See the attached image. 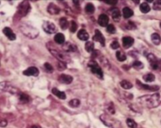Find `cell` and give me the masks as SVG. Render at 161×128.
I'll return each instance as SVG.
<instances>
[{
	"instance_id": "1",
	"label": "cell",
	"mask_w": 161,
	"mask_h": 128,
	"mask_svg": "<svg viewBox=\"0 0 161 128\" xmlns=\"http://www.w3.org/2000/svg\"><path fill=\"white\" fill-rule=\"evenodd\" d=\"M141 106L148 108H156L160 103V97L159 93H154L152 95H144L137 99Z\"/></svg>"
},
{
	"instance_id": "2",
	"label": "cell",
	"mask_w": 161,
	"mask_h": 128,
	"mask_svg": "<svg viewBox=\"0 0 161 128\" xmlns=\"http://www.w3.org/2000/svg\"><path fill=\"white\" fill-rule=\"evenodd\" d=\"M47 48H48V49H49L52 55L54 57L57 58L60 62H63V63L68 64V63L71 61L69 56L67 55L66 53L58 49L57 47L56 46L53 42L47 43Z\"/></svg>"
},
{
	"instance_id": "3",
	"label": "cell",
	"mask_w": 161,
	"mask_h": 128,
	"mask_svg": "<svg viewBox=\"0 0 161 128\" xmlns=\"http://www.w3.org/2000/svg\"><path fill=\"white\" fill-rule=\"evenodd\" d=\"M21 32L29 39H35L39 35V31L38 29L32 27L31 25L28 24H22L20 27Z\"/></svg>"
},
{
	"instance_id": "4",
	"label": "cell",
	"mask_w": 161,
	"mask_h": 128,
	"mask_svg": "<svg viewBox=\"0 0 161 128\" xmlns=\"http://www.w3.org/2000/svg\"><path fill=\"white\" fill-rule=\"evenodd\" d=\"M100 119L102 120L106 126H109L110 128H123L121 122L119 121L116 119L110 117V115H102L100 116Z\"/></svg>"
},
{
	"instance_id": "5",
	"label": "cell",
	"mask_w": 161,
	"mask_h": 128,
	"mask_svg": "<svg viewBox=\"0 0 161 128\" xmlns=\"http://www.w3.org/2000/svg\"><path fill=\"white\" fill-rule=\"evenodd\" d=\"M89 68H90L91 72L97 76L100 79H103V72L102 68H100L99 64H97L95 60H90L88 64Z\"/></svg>"
},
{
	"instance_id": "6",
	"label": "cell",
	"mask_w": 161,
	"mask_h": 128,
	"mask_svg": "<svg viewBox=\"0 0 161 128\" xmlns=\"http://www.w3.org/2000/svg\"><path fill=\"white\" fill-rule=\"evenodd\" d=\"M31 10V6L27 1H24L19 5L17 9V15L20 17H24L27 16Z\"/></svg>"
},
{
	"instance_id": "7",
	"label": "cell",
	"mask_w": 161,
	"mask_h": 128,
	"mask_svg": "<svg viewBox=\"0 0 161 128\" xmlns=\"http://www.w3.org/2000/svg\"><path fill=\"white\" fill-rule=\"evenodd\" d=\"M147 58H148V60L150 63L151 67L155 69V70H159L161 68V60H159L158 58L152 54V53H149L148 56H147Z\"/></svg>"
},
{
	"instance_id": "8",
	"label": "cell",
	"mask_w": 161,
	"mask_h": 128,
	"mask_svg": "<svg viewBox=\"0 0 161 128\" xmlns=\"http://www.w3.org/2000/svg\"><path fill=\"white\" fill-rule=\"evenodd\" d=\"M43 29L46 33L49 34H53L57 31V27L53 23L50 22V21H44L43 24Z\"/></svg>"
},
{
	"instance_id": "9",
	"label": "cell",
	"mask_w": 161,
	"mask_h": 128,
	"mask_svg": "<svg viewBox=\"0 0 161 128\" xmlns=\"http://www.w3.org/2000/svg\"><path fill=\"white\" fill-rule=\"evenodd\" d=\"M0 90L7 91L11 93H16L19 92V90L9 84L8 82H0Z\"/></svg>"
},
{
	"instance_id": "10",
	"label": "cell",
	"mask_w": 161,
	"mask_h": 128,
	"mask_svg": "<svg viewBox=\"0 0 161 128\" xmlns=\"http://www.w3.org/2000/svg\"><path fill=\"white\" fill-rule=\"evenodd\" d=\"M136 85L138 88L141 90H148V91H156L159 90V86H148V85L143 84L141 82L136 80Z\"/></svg>"
},
{
	"instance_id": "11",
	"label": "cell",
	"mask_w": 161,
	"mask_h": 128,
	"mask_svg": "<svg viewBox=\"0 0 161 128\" xmlns=\"http://www.w3.org/2000/svg\"><path fill=\"white\" fill-rule=\"evenodd\" d=\"M24 75L27 76V77H30V76H33V77H37L39 75V70H38V68L36 67L31 66L29 67L26 69V70L24 71Z\"/></svg>"
},
{
	"instance_id": "12",
	"label": "cell",
	"mask_w": 161,
	"mask_h": 128,
	"mask_svg": "<svg viewBox=\"0 0 161 128\" xmlns=\"http://www.w3.org/2000/svg\"><path fill=\"white\" fill-rule=\"evenodd\" d=\"M93 40H95V41H97V42H99L100 44H102V46H105V37H104V35H102V33L98 30H95V35H93Z\"/></svg>"
},
{
	"instance_id": "13",
	"label": "cell",
	"mask_w": 161,
	"mask_h": 128,
	"mask_svg": "<svg viewBox=\"0 0 161 128\" xmlns=\"http://www.w3.org/2000/svg\"><path fill=\"white\" fill-rule=\"evenodd\" d=\"M2 32H3V34H4V35H6L10 40H15L16 39V34L14 33L13 31H12V29L8 27H4L3 30H2Z\"/></svg>"
},
{
	"instance_id": "14",
	"label": "cell",
	"mask_w": 161,
	"mask_h": 128,
	"mask_svg": "<svg viewBox=\"0 0 161 128\" xmlns=\"http://www.w3.org/2000/svg\"><path fill=\"white\" fill-rule=\"evenodd\" d=\"M73 77L70 75H66V74H61L58 77V81L62 84H70L73 82Z\"/></svg>"
},
{
	"instance_id": "15",
	"label": "cell",
	"mask_w": 161,
	"mask_h": 128,
	"mask_svg": "<svg viewBox=\"0 0 161 128\" xmlns=\"http://www.w3.org/2000/svg\"><path fill=\"white\" fill-rule=\"evenodd\" d=\"M134 39L130 36H124L123 38V44L124 49H129L132 46V44H134Z\"/></svg>"
},
{
	"instance_id": "16",
	"label": "cell",
	"mask_w": 161,
	"mask_h": 128,
	"mask_svg": "<svg viewBox=\"0 0 161 128\" xmlns=\"http://www.w3.org/2000/svg\"><path fill=\"white\" fill-rule=\"evenodd\" d=\"M47 11H48V12L49 14H51V15H57V14L60 13V9L57 5L53 4V3H50L48 6V7H47Z\"/></svg>"
},
{
	"instance_id": "17",
	"label": "cell",
	"mask_w": 161,
	"mask_h": 128,
	"mask_svg": "<svg viewBox=\"0 0 161 128\" xmlns=\"http://www.w3.org/2000/svg\"><path fill=\"white\" fill-rule=\"evenodd\" d=\"M108 23H109L108 16H106V15H105V14L100 15L99 17H98V24H99L100 26L106 27L108 25Z\"/></svg>"
},
{
	"instance_id": "18",
	"label": "cell",
	"mask_w": 161,
	"mask_h": 128,
	"mask_svg": "<svg viewBox=\"0 0 161 128\" xmlns=\"http://www.w3.org/2000/svg\"><path fill=\"white\" fill-rule=\"evenodd\" d=\"M63 49L65 52H76L77 50V46L71 42L64 43V45H63Z\"/></svg>"
},
{
	"instance_id": "19",
	"label": "cell",
	"mask_w": 161,
	"mask_h": 128,
	"mask_svg": "<svg viewBox=\"0 0 161 128\" xmlns=\"http://www.w3.org/2000/svg\"><path fill=\"white\" fill-rule=\"evenodd\" d=\"M77 37L79 38L81 40H83V41H87L90 38V35H89L88 32L84 30V29H81L78 32H77Z\"/></svg>"
},
{
	"instance_id": "20",
	"label": "cell",
	"mask_w": 161,
	"mask_h": 128,
	"mask_svg": "<svg viewBox=\"0 0 161 128\" xmlns=\"http://www.w3.org/2000/svg\"><path fill=\"white\" fill-rule=\"evenodd\" d=\"M52 92H53V94L55 95V96H57V97L58 98H60V99L64 100L66 98V94H65L64 92L60 91L59 90H57V88H53V90H52Z\"/></svg>"
},
{
	"instance_id": "21",
	"label": "cell",
	"mask_w": 161,
	"mask_h": 128,
	"mask_svg": "<svg viewBox=\"0 0 161 128\" xmlns=\"http://www.w3.org/2000/svg\"><path fill=\"white\" fill-rule=\"evenodd\" d=\"M111 16H112L113 20H115V21H116V22H119V20H120V18H121V12L119 11V9H113L112 12H111Z\"/></svg>"
},
{
	"instance_id": "22",
	"label": "cell",
	"mask_w": 161,
	"mask_h": 128,
	"mask_svg": "<svg viewBox=\"0 0 161 128\" xmlns=\"http://www.w3.org/2000/svg\"><path fill=\"white\" fill-rule=\"evenodd\" d=\"M123 17L125 19H129V18H130L134 15V12L129 7H124L123 9Z\"/></svg>"
},
{
	"instance_id": "23",
	"label": "cell",
	"mask_w": 161,
	"mask_h": 128,
	"mask_svg": "<svg viewBox=\"0 0 161 128\" xmlns=\"http://www.w3.org/2000/svg\"><path fill=\"white\" fill-rule=\"evenodd\" d=\"M151 39H152V41L154 44L156 45H159L161 42V36L158 33H153L151 36Z\"/></svg>"
},
{
	"instance_id": "24",
	"label": "cell",
	"mask_w": 161,
	"mask_h": 128,
	"mask_svg": "<svg viewBox=\"0 0 161 128\" xmlns=\"http://www.w3.org/2000/svg\"><path fill=\"white\" fill-rule=\"evenodd\" d=\"M54 40H55V42L57 43V44H63L64 43V40H65V38H64V35L62 33H57L55 35Z\"/></svg>"
},
{
	"instance_id": "25",
	"label": "cell",
	"mask_w": 161,
	"mask_h": 128,
	"mask_svg": "<svg viewBox=\"0 0 161 128\" xmlns=\"http://www.w3.org/2000/svg\"><path fill=\"white\" fill-rule=\"evenodd\" d=\"M19 98H20V102H21V103H27V102H29V101H30V97H29L27 94L24 93H20Z\"/></svg>"
},
{
	"instance_id": "26",
	"label": "cell",
	"mask_w": 161,
	"mask_h": 128,
	"mask_svg": "<svg viewBox=\"0 0 161 128\" xmlns=\"http://www.w3.org/2000/svg\"><path fill=\"white\" fill-rule=\"evenodd\" d=\"M116 57H117V60L119 61H124V60H126V56L125 53L120 51V50L116 52Z\"/></svg>"
},
{
	"instance_id": "27",
	"label": "cell",
	"mask_w": 161,
	"mask_h": 128,
	"mask_svg": "<svg viewBox=\"0 0 161 128\" xmlns=\"http://www.w3.org/2000/svg\"><path fill=\"white\" fill-rule=\"evenodd\" d=\"M59 24H60V27H61L63 30H65V29L68 28V20H67L66 18L63 17V18H61V19H60Z\"/></svg>"
},
{
	"instance_id": "28",
	"label": "cell",
	"mask_w": 161,
	"mask_h": 128,
	"mask_svg": "<svg viewBox=\"0 0 161 128\" xmlns=\"http://www.w3.org/2000/svg\"><path fill=\"white\" fill-rule=\"evenodd\" d=\"M120 86L124 89V90H130L133 87V85L130 82H128L126 80H123L120 82Z\"/></svg>"
},
{
	"instance_id": "29",
	"label": "cell",
	"mask_w": 161,
	"mask_h": 128,
	"mask_svg": "<svg viewBox=\"0 0 161 128\" xmlns=\"http://www.w3.org/2000/svg\"><path fill=\"white\" fill-rule=\"evenodd\" d=\"M139 9H140V11H141L143 13L146 14L150 11L151 7H150V6H149V4H148L147 2H144V3H142V4L140 5Z\"/></svg>"
},
{
	"instance_id": "30",
	"label": "cell",
	"mask_w": 161,
	"mask_h": 128,
	"mask_svg": "<svg viewBox=\"0 0 161 128\" xmlns=\"http://www.w3.org/2000/svg\"><path fill=\"white\" fill-rule=\"evenodd\" d=\"M85 49L88 53H92L94 49V44L91 41H87L85 45Z\"/></svg>"
},
{
	"instance_id": "31",
	"label": "cell",
	"mask_w": 161,
	"mask_h": 128,
	"mask_svg": "<svg viewBox=\"0 0 161 128\" xmlns=\"http://www.w3.org/2000/svg\"><path fill=\"white\" fill-rule=\"evenodd\" d=\"M156 77L152 73H147L146 75L144 76V80L146 82H154Z\"/></svg>"
},
{
	"instance_id": "32",
	"label": "cell",
	"mask_w": 161,
	"mask_h": 128,
	"mask_svg": "<svg viewBox=\"0 0 161 128\" xmlns=\"http://www.w3.org/2000/svg\"><path fill=\"white\" fill-rule=\"evenodd\" d=\"M86 12L87 14H93L94 12V6L92 3H88L86 6Z\"/></svg>"
},
{
	"instance_id": "33",
	"label": "cell",
	"mask_w": 161,
	"mask_h": 128,
	"mask_svg": "<svg viewBox=\"0 0 161 128\" xmlns=\"http://www.w3.org/2000/svg\"><path fill=\"white\" fill-rule=\"evenodd\" d=\"M132 66H133V68H135V69H138V70H139V69H142V68H144V65L141 61L136 60V61H135L134 63H133Z\"/></svg>"
},
{
	"instance_id": "34",
	"label": "cell",
	"mask_w": 161,
	"mask_h": 128,
	"mask_svg": "<svg viewBox=\"0 0 161 128\" xmlns=\"http://www.w3.org/2000/svg\"><path fill=\"white\" fill-rule=\"evenodd\" d=\"M126 124L130 128H137V123L131 119H126Z\"/></svg>"
},
{
	"instance_id": "35",
	"label": "cell",
	"mask_w": 161,
	"mask_h": 128,
	"mask_svg": "<svg viewBox=\"0 0 161 128\" xmlns=\"http://www.w3.org/2000/svg\"><path fill=\"white\" fill-rule=\"evenodd\" d=\"M80 101L78 99H73L71 100L70 102H68V105L71 106V107H78V106H80Z\"/></svg>"
},
{
	"instance_id": "36",
	"label": "cell",
	"mask_w": 161,
	"mask_h": 128,
	"mask_svg": "<svg viewBox=\"0 0 161 128\" xmlns=\"http://www.w3.org/2000/svg\"><path fill=\"white\" fill-rule=\"evenodd\" d=\"M69 29H70L71 32H75L77 29V25L76 24L75 21L72 20L70 22V25H69Z\"/></svg>"
},
{
	"instance_id": "37",
	"label": "cell",
	"mask_w": 161,
	"mask_h": 128,
	"mask_svg": "<svg viewBox=\"0 0 161 128\" xmlns=\"http://www.w3.org/2000/svg\"><path fill=\"white\" fill-rule=\"evenodd\" d=\"M106 30H107V31L110 34H115V31H116V28H115V27L113 24L107 25V27H106Z\"/></svg>"
},
{
	"instance_id": "38",
	"label": "cell",
	"mask_w": 161,
	"mask_h": 128,
	"mask_svg": "<svg viewBox=\"0 0 161 128\" xmlns=\"http://www.w3.org/2000/svg\"><path fill=\"white\" fill-rule=\"evenodd\" d=\"M153 9L156 11H160L161 10V1H156L153 3Z\"/></svg>"
},
{
	"instance_id": "39",
	"label": "cell",
	"mask_w": 161,
	"mask_h": 128,
	"mask_svg": "<svg viewBox=\"0 0 161 128\" xmlns=\"http://www.w3.org/2000/svg\"><path fill=\"white\" fill-rule=\"evenodd\" d=\"M126 28L129 29V30H132V29L136 28V25L135 24V23L131 22V21H129L126 24Z\"/></svg>"
},
{
	"instance_id": "40",
	"label": "cell",
	"mask_w": 161,
	"mask_h": 128,
	"mask_svg": "<svg viewBox=\"0 0 161 128\" xmlns=\"http://www.w3.org/2000/svg\"><path fill=\"white\" fill-rule=\"evenodd\" d=\"M44 68H45L47 72H49V73H53V67L49 63H45L44 64Z\"/></svg>"
},
{
	"instance_id": "41",
	"label": "cell",
	"mask_w": 161,
	"mask_h": 128,
	"mask_svg": "<svg viewBox=\"0 0 161 128\" xmlns=\"http://www.w3.org/2000/svg\"><path fill=\"white\" fill-rule=\"evenodd\" d=\"M66 64L65 63H63V62H58L57 64V68L58 69H59L60 71H62L64 70V69H65L66 68Z\"/></svg>"
},
{
	"instance_id": "42",
	"label": "cell",
	"mask_w": 161,
	"mask_h": 128,
	"mask_svg": "<svg viewBox=\"0 0 161 128\" xmlns=\"http://www.w3.org/2000/svg\"><path fill=\"white\" fill-rule=\"evenodd\" d=\"M107 111H108L109 113L111 114V115L115 114V107H114V105H113L112 103H110V106H108V107H107Z\"/></svg>"
},
{
	"instance_id": "43",
	"label": "cell",
	"mask_w": 161,
	"mask_h": 128,
	"mask_svg": "<svg viewBox=\"0 0 161 128\" xmlns=\"http://www.w3.org/2000/svg\"><path fill=\"white\" fill-rule=\"evenodd\" d=\"M110 47H111V49H118L119 48V43L118 42V41H113L112 43H111V44H110Z\"/></svg>"
},
{
	"instance_id": "44",
	"label": "cell",
	"mask_w": 161,
	"mask_h": 128,
	"mask_svg": "<svg viewBox=\"0 0 161 128\" xmlns=\"http://www.w3.org/2000/svg\"><path fill=\"white\" fill-rule=\"evenodd\" d=\"M7 126V121L6 119H0V127H6Z\"/></svg>"
},
{
	"instance_id": "45",
	"label": "cell",
	"mask_w": 161,
	"mask_h": 128,
	"mask_svg": "<svg viewBox=\"0 0 161 128\" xmlns=\"http://www.w3.org/2000/svg\"><path fill=\"white\" fill-rule=\"evenodd\" d=\"M105 2L110 5H115L118 2V1H105Z\"/></svg>"
},
{
	"instance_id": "46",
	"label": "cell",
	"mask_w": 161,
	"mask_h": 128,
	"mask_svg": "<svg viewBox=\"0 0 161 128\" xmlns=\"http://www.w3.org/2000/svg\"><path fill=\"white\" fill-rule=\"evenodd\" d=\"M31 128H41L39 125H32Z\"/></svg>"
},
{
	"instance_id": "47",
	"label": "cell",
	"mask_w": 161,
	"mask_h": 128,
	"mask_svg": "<svg viewBox=\"0 0 161 128\" xmlns=\"http://www.w3.org/2000/svg\"><path fill=\"white\" fill-rule=\"evenodd\" d=\"M160 27H161V23H160Z\"/></svg>"
}]
</instances>
